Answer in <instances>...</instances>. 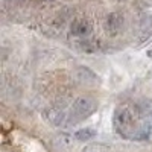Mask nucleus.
<instances>
[{
    "instance_id": "1",
    "label": "nucleus",
    "mask_w": 152,
    "mask_h": 152,
    "mask_svg": "<svg viewBox=\"0 0 152 152\" xmlns=\"http://www.w3.org/2000/svg\"><path fill=\"white\" fill-rule=\"evenodd\" d=\"M113 123L117 134L125 138H148L152 131V104L149 100H143L134 107L122 105L114 113Z\"/></svg>"
},
{
    "instance_id": "2",
    "label": "nucleus",
    "mask_w": 152,
    "mask_h": 152,
    "mask_svg": "<svg viewBox=\"0 0 152 152\" xmlns=\"http://www.w3.org/2000/svg\"><path fill=\"white\" fill-rule=\"evenodd\" d=\"M96 108H97V104L93 97L82 96V97L75 100L72 113H73V117L76 120H82V119H87L88 116H91L96 111Z\"/></svg>"
},
{
    "instance_id": "3",
    "label": "nucleus",
    "mask_w": 152,
    "mask_h": 152,
    "mask_svg": "<svg viewBox=\"0 0 152 152\" xmlns=\"http://www.w3.org/2000/svg\"><path fill=\"white\" fill-rule=\"evenodd\" d=\"M70 32H72L73 37H78V38L88 37L91 34V24H90V21H88L87 18H76L72 23Z\"/></svg>"
},
{
    "instance_id": "4",
    "label": "nucleus",
    "mask_w": 152,
    "mask_h": 152,
    "mask_svg": "<svg viewBox=\"0 0 152 152\" xmlns=\"http://www.w3.org/2000/svg\"><path fill=\"white\" fill-rule=\"evenodd\" d=\"M123 26V17L120 14H117V12H113V14H110L107 17V29L108 32L111 34H117Z\"/></svg>"
},
{
    "instance_id": "5",
    "label": "nucleus",
    "mask_w": 152,
    "mask_h": 152,
    "mask_svg": "<svg viewBox=\"0 0 152 152\" xmlns=\"http://www.w3.org/2000/svg\"><path fill=\"white\" fill-rule=\"evenodd\" d=\"M46 117H47V120L52 123V125L59 126V125L64 123V120H66V114L62 113L61 110H49L47 114H46Z\"/></svg>"
},
{
    "instance_id": "6",
    "label": "nucleus",
    "mask_w": 152,
    "mask_h": 152,
    "mask_svg": "<svg viewBox=\"0 0 152 152\" xmlns=\"http://www.w3.org/2000/svg\"><path fill=\"white\" fill-rule=\"evenodd\" d=\"M96 135V132L90 128H85V129H79L78 132L75 134V137L78 138V140H91V138Z\"/></svg>"
},
{
    "instance_id": "7",
    "label": "nucleus",
    "mask_w": 152,
    "mask_h": 152,
    "mask_svg": "<svg viewBox=\"0 0 152 152\" xmlns=\"http://www.w3.org/2000/svg\"><path fill=\"white\" fill-rule=\"evenodd\" d=\"M82 152H105V148L99 145H91V146H87Z\"/></svg>"
}]
</instances>
